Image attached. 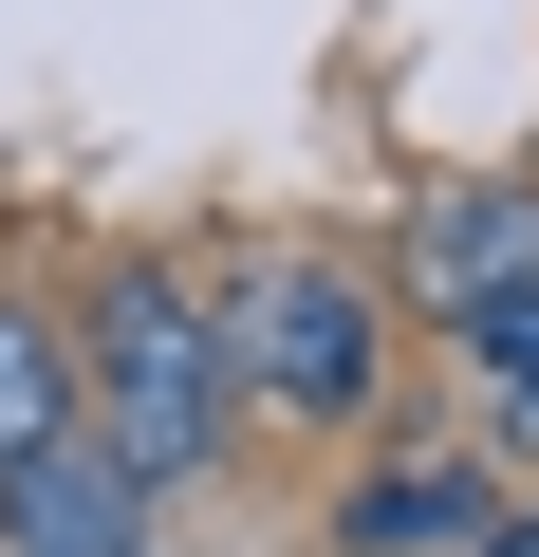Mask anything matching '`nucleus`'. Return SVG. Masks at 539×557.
<instances>
[{
	"label": "nucleus",
	"instance_id": "obj_1",
	"mask_svg": "<svg viewBox=\"0 0 539 557\" xmlns=\"http://www.w3.org/2000/svg\"><path fill=\"white\" fill-rule=\"evenodd\" d=\"M223 317L186 298V278L168 260H131L112 278V298H94V372H75V428L112 446V483L131 502H168V483H205L223 465Z\"/></svg>",
	"mask_w": 539,
	"mask_h": 557
},
{
	"label": "nucleus",
	"instance_id": "obj_5",
	"mask_svg": "<svg viewBox=\"0 0 539 557\" xmlns=\"http://www.w3.org/2000/svg\"><path fill=\"white\" fill-rule=\"evenodd\" d=\"M57 428H75V354H57L38 298H0V465H38Z\"/></svg>",
	"mask_w": 539,
	"mask_h": 557
},
{
	"label": "nucleus",
	"instance_id": "obj_6",
	"mask_svg": "<svg viewBox=\"0 0 539 557\" xmlns=\"http://www.w3.org/2000/svg\"><path fill=\"white\" fill-rule=\"evenodd\" d=\"M465 520H483V483L428 446V465H391V483L354 502V557H428V539H465Z\"/></svg>",
	"mask_w": 539,
	"mask_h": 557
},
{
	"label": "nucleus",
	"instance_id": "obj_7",
	"mask_svg": "<svg viewBox=\"0 0 539 557\" xmlns=\"http://www.w3.org/2000/svg\"><path fill=\"white\" fill-rule=\"evenodd\" d=\"M465 354H483V391H502V409H539V278L465 317Z\"/></svg>",
	"mask_w": 539,
	"mask_h": 557
},
{
	"label": "nucleus",
	"instance_id": "obj_2",
	"mask_svg": "<svg viewBox=\"0 0 539 557\" xmlns=\"http://www.w3.org/2000/svg\"><path fill=\"white\" fill-rule=\"evenodd\" d=\"M372 278L354 260H260L242 298H223V372L260 391V409H298V428H354L372 409Z\"/></svg>",
	"mask_w": 539,
	"mask_h": 557
},
{
	"label": "nucleus",
	"instance_id": "obj_3",
	"mask_svg": "<svg viewBox=\"0 0 539 557\" xmlns=\"http://www.w3.org/2000/svg\"><path fill=\"white\" fill-rule=\"evenodd\" d=\"M0 557H149V502L112 483L94 428H57L38 465H0Z\"/></svg>",
	"mask_w": 539,
	"mask_h": 557
},
{
	"label": "nucleus",
	"instance_id": "obj_4",
	"mask_svg": "<svg viewBox=\"0 0 539 557\" xmlns=\"http://www.w3.org/2000/svg\"><path fill=\"white\" fill-rule=\"evenodd\" d=\"M409 278H428V317L465 335L483 298H520V278H539V205H520V186H446V205L409 223Z\"/></svg>",
	"mask_w": 539,
	"mask_h": 557
},
{
	"label": "nucleus",
	"instance_id": "obj_8",
	"mask_svg": "<svg viewBox=\"0 0 539 557\" xmlns=\"http://www.w3.org/2000/svg\"><path fill=\"white\" fill-rule=\"evenodd\" d=\"M483 557H539V520H483Z\"/></svg>",
	"mask_w": 539,
	"mask_h": 557
}]
</instances>
